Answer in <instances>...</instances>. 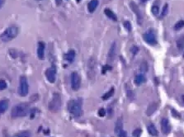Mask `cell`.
I'll return each mask as SVG.
<instances>
[{"label":"cell","mask_w":184,"mask_h":137,"mask_svg":"<svg viewBox=\"0 0 184 137\" xmlns=\"http://www.w3.org/2000/svg\"><path fill=\"white\" fill-rule=\"evenodd\" d=\"M70 82H71V88L74 91H78L81 85V78L78 72H73L71 74V78H70Z\"/></svg>","instance_id":"cell-7"},{"label":"cell","mask_w":184,"mask_h":137,"mask_svg":"<svg viewBox=\"0 0 184 137\" xmlns=\"http://www.w3.org/2000/svg\"><path fill=\"white\" fill-rule=\"evenodd\" d=\"M140 1H141V2H143V3H144V2H146V1H147V0H140Z\"/></svg>","instance_id":"cell-41"},{"label":"cell","mask_w":184,"mask_h":137,"mask_svg":"<svg viewBox=\"0 0 184 137\" xmlns=\"http://www.w3.org/2000/svg\"><path fill=\"white\" fill-rule=\"evenodd\" d=\"M143 38L144 40L146 41L149 45L150 46H154L156 45L157 43V39H156V36L154 32L152 30H149L145 32L143 35Z\"/></svg>","instance_id":"cell-8"},{"label":"cell","mask_w":184,"mask_h":137,"mask_svg":"<svg viewBox=\"0 0 184 137\" xmlns=\"http://www.w3.org/2000/svg\"><path fill=\"white\" fill-rule=\"evenodd\" d=\"M38 99H39V96H38V94H34L33 96H31V97H30V101L32 102H37Z\"/></svg>","instance_id":"cell-35"},{"label":"cell","mask_w":184,"mask_h":137,"mask_svg":"<svg viewBox=\"0 0 184 137\" xmlns=\"http://www.w3.org/2000/svg\"><path fill=\"white\" fill-rule=\"evenodd\" d=\"M181 100H182V103H183V105H184V94L182 95V97H181Z\"/></svg>","instance_id":"cell-39"},{"label":"cell","mask_w":184,"mask_h":137,"mask_svg":"<svg viewBox=\"0 0 184 137\" xmlns=\"http://www.w3.org/2000/svg\"><path fill=\"white\" fill-rule=\"evenodd\" d=\"M3 2H4V0H0V8H1L2 5L3 4Z\"/></svg>","instance_id":"cell-40"},{"label":"cell","mask_w":184,"mask_h":137,"mask_svg":"<svg viewBox=\"0 0 184 137\" xmlns=\"http://www.w3.org/2000/svg\"><path fill=\"white\" fill-rule=\"evenodd\" d=\"M161 130L164 135H168L171 132L170 122L167 118H163L161 121Z\"/></svg>","instance_id":"cell-12"},{"label":"cell","mask_w":184,"mask_h":137,"mask_svg":"<svg viewBox=\"0 0 184 137\" xmlns=\"http://www.w3.org/2000/svg\"><path fill=\"white\" fill-rule=\"evenodd\" d=\"M29 92V85L28 81L26 76H21L20 78V83H19V89H18V94L22 97H25L28 94Z\"/></svg>","instance_id":"cell-6"},{"label":"cell","mask_w":184,"mask_h":137,"mask_svg":"<svg viewBox=\"0 0 184 137\" xmlns=\"http://www.w3.org/2000/svg\"><path fill=\"white\" fill-rule=\"evenodd\" d=\"M141 133H142V130H141V129H139V128H137V129H135V130L133 131V135H134V136H135V137H139L140 135H141Z\"/></svg>","instance_id":"cell-31"},{"label":"cell","mask_w":184,"mask_h":137,"mask_svg":"<svg viewBox=\"0 0 184 137\" xmlns=\"http://www.w3.org/2000/svg\"><path fill=\"white\" fill-rule=\"evenodd\" d=\"M75 55H76V54H75V51L74 50H70L68 51L66 54H65V59L66 60H68L69 62H73L74 60V58H75Z\"/></svg>","instance_id":"cell-19"},{"label":"cell","mask_w":184,"mask_h":137,"mask_svg":"<svg viewBox=\"0 0 184 137\" xmlns=\"http://www.w3.org/2000/svg\"><path fill=\"white\" fill-rule=\"evenodd\" d=\"M7 89V83L4 80H0V90H4Z\"/></svg>","instance_id":"cell-32"},{"label":"cell","mask_w":184,"mask_h":137,"mask_svg":"<svg viewBox=\"0 0 184 137\" xmlns=\"http://www.w3.org/2000/svg\"><path fill=\"white\" fill-rule=\"evenodd\" d=\"M31 107L29 103L27 102H22V103L17 104L12 107L11 111V116L12 118H18V117L26 116L30 113Z\"/></svg>","instance_id":"cell-1"},{"label":"cell","mask_w":184,"mask_h":137,"mask_svg":"<svg viewBox=\"0 0 184 137\" xmlns=\"http://www.w3.org/2000/svg\"><path fill=\"white\" fill-rule=\"evenodd\" d=\"M171 111L173 112V116H174V117H176V118H180V117H181L180 114H179L178 112H177V111H176V110L172 109V111Z\"/></svg>","instance_id":"cell-37"},{"label":"cell","mask_w":184,"mask_h":137,"mask_svg":"<svg viewBox=\"0 0 184 137\" xmlns=\"http://www.w3.org/2000/svg\"><path fill=\"white\" fill-rule=\"evenodd\" d=\"M114 92H115L114 88H112V89H111L107 92H106V94H105L103 96V97H101V98H103V100H107V99H109L110 97H112V95L114 94Z\"/></svg>","instance_id":"cell-25"},{"label":"cell","mask_w":184,"mask_h":137,"mask_svg":"<svg viewBox=\"0 0 184 137\" xmlns=\"http://www.w3.org/2000/svg\"><path fill=\"white\" fill-rule=\"evenodd\" d=\"M147 129H148V132L149 133V135H151L152 136H157L158 135V132L156 129V127L153 123L149 124L147 126Z\"/></svg>","instance_id":"cell-21"},{"label":"cell","mask_w":184,"mask_h":137,"mask_svg":"<svg viewBox=\"0 0 184 137\" xmlns=\"http://www.w3.org/2000/svg\"><path fill=\"white\" fill-rule=\"evenodd\" d=\"M168 3H166L165 5L163 6V11H162V13H161V17H165L168 14Z\"/></svg>","instance_id":"cell-29"},{"label":"cell","mask_w":184,"mask_h":137,"mask_svg":"<svg viewBox=\"0 0 184 137\" xmlns=\"http://www.w3.org/2000/svg\"><path fill=\"white\" fill-rule=\"evenodd\" d=\"M158 108V103L157 102H152L150 103L148 107H147V110H146V114L147 116H151L152 114L154 113V111H155Z\"/></svg>","instance_id":"cell-16"},{"label":"cell","mask_w":184,"mask_h":137,"mask_svg":"<svg viewBox=\"0 0 184 137\" xmlns=\"http://www.w3.org/2000/svg\"><path fill=\"white\" fill-rule=\"evenodd\" d=\"M123 26L128 32H131L132 27H131V24H130V22L129 21H125L124 23H123Z\"/></svg>","instance_id":"cell-28"},{"label":"cell","mask_w":184,"mask_h":137,"mask_svg":"<svg viewBox=\"0 0 184 137\" xmlns=\"http://www.w3.org/2000/svg\"><path fill=\"white\" fill-rule=\"evenodd\" d=\"M183 27H184V21L183 20L178 21L175 25H174V30L178 31V30H180V29H182Z\"/></svg>","instance_id":"cell-26"},{"label":"cell","mask_w":184,"mask_h":137,"mask_svg":"<svg viewBox=\"0 0 184 137\" xmlns=\"http://www.w3.org/2000/svg\"><path fill=\"white\" fill-rule=\"evenodd\" d=\"M177 47L179 51H182L184 48V35L181 36L177 40Z\"/></svg>","instance_id":"cell-23"},{"label":"cell","mask_w":184,"mask_h":137,"mask_svg":"<svg viewBox=\"0 0 184 137\" xmlns=\"http://www.w3.org/2000/svg\"><path fill=\"white\" fill-rule=\"evenodd\" d=\"M127 97L130 99V100H134L135 99V94L134 92L131 91V90H128L127 91Z\"/></svg>","instance_id":"cell-30"},{"label":"cell","mask_w":184,"mask_h":137,"mask_svg":"<svg viewBox=\"0 0 184 137\" xmlns=\"http://www.w3.org/2000/svg\"><path fill=\"white\" fill-rule=\"evenodd\" d=\"M12 137H31V132L30 130H22L15 134Z\"/></svg>","instance_id":"cell-22"},{"label":"cell","mask_w":184,"mask_h":137,"mask_svg":"<svg viewBox=\"0 0 184 137\" xmlns=\"http://www.w3.org/2000/svg\"><path fill=\"white\" fill-rule=\"evenodd\" d=\"M87 73H88V76L89 79L93 80L94 79L95 75H96V68H97V60L94 57H91L88 64H87Z\"/></svg>","instance_id":"cell-5"},{"label":"cell","mask_w":184,"mask_h":137,"mask_svg":"<svg viewBox=\"0 0 184 137\" xmlns=\"http://www.w3.org/2000/svg\"><path fill=\"white\" fill-rule=\"evenodd\" d=\"M98 6V0H91L88 4V12L93 13L96 10V8Z\"/></svg>","instance_id":"cell-18"},{"label":"cell","mask_w":184,"mask_h":137,"mask_svg":"<svg viewBox=\"0 0 184 137\" xmlns=\"http://www.w3.org/2000/svg\"><path fill=\"white\" fill-rule=\"evenodd\" d=\"M18 34V27L17 26H10L0 35V40L3 42H8L13 40Z\"/></svg>","instance_id":"cell-3"},{"label":"cell","mask_w":184,"mask_h":137,"mask_svg":"<svg viewBox=\"0 0 184 137\" xmlns=\"http://www.w3.org/2000/svg\"><path fill=\"white\" fill-rule=\"evenodd\" d=\"M145 81H146V78H145L144 74H137L136 76L135 77V79H134L135 84H136L137 86L141 85L142 84H144Z\"/></svg>","instance_id":"cell-15"},{"label":"cell","mask_w":184,"mask_h":137,"mask_svg":"<svg viewBox=\"0 0 184 137\" xmlns=\"http://www.w3.org/2000/svg\"><path fill=\"white\" fill-rule=\"evenodd\" d=\"M117 135V137H127V132L122 130V131H120Z\"/></svg>","instance_id":"cell-34"},{"label":"cell","mask_w":184,"mask_h":137,"mask_svg":"<svg viewBox=\"0 0 184 137\" xmlns=\"http://www.w3.org/2000/svg\"><path fill=\"white\" fill-rule=\"evenodd\" d=\"M76 1H77V3H79V2L81 1V0H76Z\"/></svg>","instance_id":"cell-42"},{"label":"cell","mask_w":184,"mask_h":137,"mask_svg":"<svg viewBox=\"0 0 184 137\" xmlns=\"http://www.w3.org/2000/svg\"><path fill=\"white\" fill-rule=\"evenodd\" d=\"M183 56H184V55H183Z\"/></svg>","instance_id":"cell-43"},{"label":"cell","mask_w":184,"mask_h":137,"mask_svg":"<svg viewBox=\"0 0 184 137\" xmlns=\"http://www.w3.org/2000/svg\"><path fill=\"white\" fill-rule=\"evenodd\" d=\"M139 70L142 73H146L149 70V65L146 61H142L140 63L139 65Z\"/></svg>","instance_id":"cell-24"},{"label":"cell","mask_w":184,"mask_h":137,"mask_svg":"<svg viewBox=\"0 0 184 137\" xmlns=\"http://www.w3.org/2000/svg\"><path fill=\"white\" fill-rule=\"evenodd\" d=\"M46 79H48V81H49L50 83H51V84L55 82V79H56V66L55 65H53L49 68H47L46 71Z\"/></svg>","instance_id":"cell-9"},{"label":"cell","mask_w":184,"mask_h":137,"mask_svg":"<svg viewBox=\"0 0 184 137\" xmlns=\"http://www.w3.org/2000/svg\"><path fill=\"white\" fill-rule=\"evenodd\" d=\"M151 12L154 16H158L159 13V7L156 5V4H154L151 8Z\"/></svg>","instance_id":"cell-27"},{"label":"cell","mask_w":184,"mask_h":137,"mask_svg":"<svg viewBox=\"0 0 184 137\" xmlns=\"http://www.w3.org/2000/svg\"><path fill=\"white\" fill-rule=\"evenodd\" d=\"M68 111L74 117H79L83 115V107L80 99H72L68 102Z\"/></svg>","instance_id":"cell-2"},{"label":"cell","mask_w":184,"mask_h":137,"mask_svg":"<svg viewBox=\"0 0 184 137\" xmlns=\"http://www.w3.org/2000/svg\"><path fill=\"white\" fill-rule=\"evenodd\" d=\"M98 115H99L101 117H103V116L106 115V110H105L104 108H103V107H101V108H100L99 111H98Z\"/></svg>","instance_id":"cell-36"},{"label":"cell","mask_w":184,"mask_h":137,"mask_svg":"<svg viewBox=\"0 0 184 137\" xmlns=\"http://www.w3.org/2000/svg\"><path fill=\"white\" fill-rule=\"evenodd\" d=\"M123 130V119L122 117H119L117 120V122L115 124V133L116 135H117L120 131H122Z\"/></svg>","instance_id":"cell-14"},{"label":"cell","mask_w":184,"mask_h":137,"mask_svg":"<svg viewBox=\"0 0 184 137\" xmlns=\"http://www.w3.org/2000/svg\"><path fill=\"white\" fill-rule=\"evenodd\" d=\"M55 2H56V4H57V5H60L61 3H62L61 0H55Z\"/></svg>","instance_id":"cell-38"},{"label":"cell","mask_w":184,"mask_h":137,"mask_svg":"<svg viewBox=\"0 0 184 137\" xmlns=\"http://www.w3.org/2000/svg\"><path fill=\"white\" fill-rule=\"evenodd\" d=\"M9 102L7 99H3L0 101V114H3L8 108Z\"/></svg>","instance_id":"cell-17"},{"label":"cell","mask_w":184,"mask_h":137,"mask_svg":"<svg viewBox=\"0 0 184 137\" xmlns=\"http://www.w3.org/2000/svg\"><path fill=\"white\" fill-rule=\"evenodd\" d=\"M130 8L132 9V11L135 13V15L137 17V22H138V24L139 25H142V22H143V16H142V13L140 12L139 8L138 7V5L135 2H130Z\"/></svg>","instance_id":"cell-10"},{"label":"cell","mask_w":184,"mask_h":137,"mask_svg":"<svg viewBox=\"0 0 184 137\" xmlns=\"http://www.w3.org/2000/svg\"><path fill=\"white\" fill-rule=\"evenodd\" d=\"M104 13L106 14V16L108 18L110 19H112V21H117V15L115 14V13H113L111 9L109 8H106L105 10H104Z\"/></svg>","instance_id":"cell-20"},{"label":"cell","mask_w":184,"mask_h":137,"mask_svg":"<svg viewBox=\"0 0 184 137\" xmlns=\"http://www.w3.org/2000/svg\"><path fill=\"white\" fill-rule=\"evenodd\" d=\"M139 50V47H138V46H132V47H131V49H130V51L132 52L133 55H136V54L138 53Z\"/></svg>","instance_id":"cell-33"},{"label":"cell","mask_w":184,"mask_h":137,"mask_svg":"<svg viewBox=\"0 0 184 137\" xmlns=\"http://www.w3.org/2000/svg\"><path fill=\"white\" fill-rule=\"evenodd\" d=\"M116 55H117V43L113 42L112 45H111L110 50L108 51V55H107V62L108 63H112L114 61L115 58H116Z\"/></svg>","instance_id":"cell-11"},{"label":"cell","mask_w":184,"mask_h":137,"mask_svg":"<svg viewBox=\"0 0 184 137\" xmlns=\"http://www.w3.org/2000/svg\"><path fill=\"white\" fill-rule=\"evenodd\" d=\"M61 105H62V99L60 94H58V92H55L52 96L51 100L49 102L48 108L53 113H56V112H58L60 110Z\"/></svg>","instance_id":"cell-4"},{"label":"cell","mask_w":184,"mask_h":137,"mask_svg":"<svg viewBox=\"0 0 184 137\" xmlns=\"http://www.w3.org/2000/svg\"><path fill=\"white\" fill-rule=\"evenodd\" d=\"M45 48H46V45L43 41H40L39 43H38L37 55H38V58L41 60L45 59Z\"/></svg>","instance_id":"cell-13"}]
</instances>
